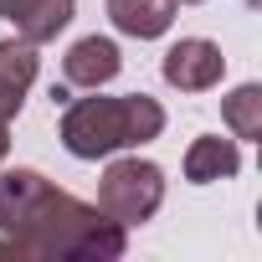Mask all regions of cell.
Returning <instances> with one entry per match:
<instances>
[{"mask_svg":"<svg viewBox=\"0 0 262 262\" xmlns=\"http://www.w3.org/2000/svg\"><path fill=\"white\" fill-rule=\"evenodd\" d=\"M0 236L31 262H118L128 252V226L31 165H0Z\"/></svg>","mask_w":262,"mask_h":262,"instance_id":"1","label":"cell"},{"mask_svg":"<svg viewBox=\"0 0 262 262\" xmlns=\"http://www.w3.org/2000/svg\"><path fill=\"white\" fill-rule=\"evenodd\" d=\"M62 149L72 160H108L123 149H144L165 134V108L149 93H118L103 98L93 88V98H72L62 108Z\"/></svg>","mask_w":262,"mask_h":262,"instance_id":"2","label":"cell"},{"mask_svg":"<svg viewBox=\"0 0 262 262\" xmlns=\"http://www.w3.org/2000/svg\"><path fill=\"white\" fill-rule=\"evenodd\" d=\"M165 206V170L155 160H144L139 149L108 155V170L98 180V211L113 216L118 226H144L155 221V211Z\"/></svg>","mask_w":262,"mask_h":262,"instance_id":"3","label":"cell"},{"mask_svg":"<svg viewBox=\"0 0 262 262\" xmlns=\"http://www.w3.org/2000/svg\"><path fill=\"white\" fill-rule=\"evenodd\" d=\"M160 72H165V82L180 88V93H211V88H221V77H226V57H221V47H216L211 36H180V41L165 52Z\"/></svg>","mask_w":262,"mask_h":262,"instance_id":"4","label":"cell"},{"mask_svg":"<svg viewBox=\"0 0 262 262\" xmlns=\"http://www.w3.org/2000/svg\"><path fill=\"white\" fill-rule=\"evenodd\" d=\"M118 72H123V52H118L113 36H77L67 47V57H62V77L72 88H82V93L108 88Z\"/></svg>","mask_w":262,"mask_h":262,"instance_id":"5","label":"cell"},{"mask_svg":"<svg viewBox=\"0 0 262 262\" xmlns=\"http://www.w3.org/2000/svg\"><path fill=\"white\" fill-rule=\"evenodd\" d=\"M36 77H41L36 47L21 41V36H6V41H0V113H6V118L21 113V103L36 88Z\"/></svg>","mask_w":262,"mask_h":262,"instance_id":"6","label":"cell"},{"mask_svg":"<svg viewBox=\"0 0 262 262\" xmlns=\"http://www.w3.org/2000/svg\"><path fill=\"white\" fill-rule=\"evenodd\" d=\"M180 170H185V180H190V185L231 180V175L242 170V144H236V139H221V134H201V139H190V149H185Z\"/></svg>","mask_w":262,"mask_h":262,"instance_id":"7","label":"cell"},{"mask_svg":"<svg viewBox=\"0 0 262 262\" xmlns=\"http://www.w3.org/2000/svg\"><path fill=\"white\" fill-rule=\"evenodd\" d=\"M175 0H108V21L118 36H134V41H160L175 26Z\"/></svg>","mask_w":262,"mask_h":262,"instance_id":"8","label":"cell"},{"mask_svg":"<svg viewBox=\"0 0 262 262\" xmlns=\"http://www.w3.org/2000/svg\"><path fill=\"white\" fill-rule=\"evenodd\" d=\"M72 16H77V0H26V11H21L11 26H16L21 41L47 47V41H57V36L72 26Z\"/></svg>","mask_w":262,"mask_h":262,"instance_id":"9","label":"cell"},{"mask_svg":"<svg viewBox=\"0 0 262 262\" xmlns=\"http://www.w3.org/2000/svg\"><path fill=\"white\" fill-rule=\"evenodd\" d=\"M221 123L231 128L236 144H257L262 139V82H242L221 98Z\"/></svg>","mask_w":262,"mask_h":262,"instance_id":"10","label":"cell"},{"mask_svg":"<svg viewBox=\"0 0 262 262\" xmlns=\"http://www.w3.org/2000/svg\"><path fill=\"white\" fill-rule=\"evenodd\" d=\"M6 155H11V118L0 113V165H6Z\"/></svg>","mask_w":262,"mask_h":262,"instance_id":"11","label":"cell"},{"mask_svg":"<svg viewBox=\"0 0 262 262\" xmlns=\"http://www.w3.org/2000/svg\"><path fill=\"white\" fill-rule=\"evenodd\" d=\"M21 11H26V0H0V16H6V21H16Z\"/></svg>","mask_w":262,"mask_h":262,"instance_id":"12","label":"cell"},{"mask_svg":"<svg viewBox=\"0 0 262 262\" xmlns=\"http://www.w3.org/2000/svg\"><path fill=\"white\" fill-rule=\"evenodd\" d=\"M175 6H201V0H175Z\"/></svg>","mask_w":262,"mask_h":262,"instance_id":"13","label":"cell"}]
</instances>
